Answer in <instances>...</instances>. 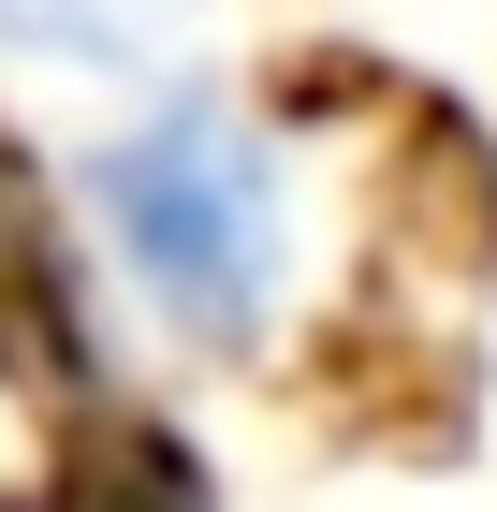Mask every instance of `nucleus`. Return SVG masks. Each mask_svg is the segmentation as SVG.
Listing matches in <instances>:
<instances>
[{"instance_id":"obj_1","label":"nucleus","mask_w":497,"mask_h":512,"mask_svg":"<svg viewBox=\"0 0 497 512\" xmlns=\"http://www.w3.org/2000/svg\"><path fill=\"white\" fill-rule=\"evenodd\" d=\"M88 220H103L117 278H132L176 337H205V352H249V337H264V293H278V161H264L249 118H220V103L132 118L103 161H88Z\"/></svg>"},{"instance_id":"obj_2","label":"nucleus","mask_w":497,"mask_h":512,"mask_svg":"<svg viewBox=\"0 0 497 512\" xmlns=\"http://www.w3.org/2000/svg\"><path fill=\"white\" fill-rule=\"evenodd\" d=\"M205 0H0V30L59 74H147L161 44H191Z\"/></svg>"}]
</instances>
